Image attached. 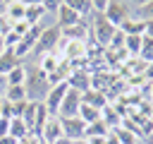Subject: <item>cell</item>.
<instances>
[{"label": "cell", "mask_w": 153, "mask_h": 144, "mask_svg": "<svg viewBox=\"0 0 153 144\" xmlns=\"http://www.w3.org/2000/svg\"><path fill=\"white\" fill-rule=\"evenodd\" d=\"M60 120H62V134H65V139H81V137H86V122L79 115H74V118H60Z\"/></svg>", "instance_id": "obj_8"}, {"label": "cell", "mask_w": 153, "mask_h": 144, "mask_svg": "<svg viewBox=\"0 0 153 144\" xmlns=\"http://www.w3.org/2000/svg\"><path fill=\"white\" fill-rule=\"evenodd\" d=\"M53 144H69V139H65V137H60L57 142H53Z\"/></svg>", "instance_id": "obj_45"}, {"label": "cell", "mask_w": 153, "mask_h": 144, "mask_svg": "<svg viewBox=\"0 0 153 144\" xmlns=\"http://www.w3.org/2000/svg\"><path fill=\"white\" fill-rule=\"evenodd\" d=\"M62 2H65V0H41L43 10H45V12H50V14H55V12H57V7H60Z\"/></svg>", "instance_id": "obj_30"}, {"label": "cell", "mask_w": 153, "mask_h": 144, "mask_svg": "<svg viewBox=\"0 0 153 144\" xmlns=\"http://www.w3.org/2000/svg\"><path fill=\"white\" fill-rule=\"evenodd\" d=\"M146 24V29H143V36H151L153 38V19H148V22H143Z\"/></svg>", "instance_id": "obj_36"}, {"label": "cell", "mask_w": 153, "mask_h": 144, "mask_svg": "<svg viewBox=\"0 0 153 144\" xmlns=\"http://www.w3.org/2000/svg\"><path fill=\"white\" fill-rule=\"evenodd\" d=\"M100 120H103V122H105V125H108L110 130L120 127V115H117V110H115V108H112L110 103H108V106H105V108L100 110Z\"/></svg>", "instance_id": "obj_23"}, {"label": "cell", "mask_w": 153, "mask_h": 144, "mask_svg": "<svg viewBox=\"0 0 153 144\" xmlns=\"http://www.w3.org/2000/svg\"><path fill=\"white\" fill-rule=\"evenodd\" d=\"M2 118H12V103L2 98Z\"/></svg>", "instance_id": "obj_34"}, {"label": "cell", "mask_w": 153, "mask_h": 144, "mask_svg": "<svg viewBox=\"0 0 153 144\" xmlns=\"http://www.w3.org/2000/svg\"><path fill=\"white\" fill-rule=\"evenodd\" d=\"M148 94H151V103H153V79H151V84H148Z\"/></svg>", "instance_id": "obj_44"}, {"label": "cell", "mask_w": 153, "mask_h": 144, "mask_svg": "<svg viewBox=\"0 0 153 144\" xmlns=\"http://www.w3.org/2000/svg\"><path fill=\"white\" fill-rule=\"evenodd\" d=\"M141 144H153V132L143 134V137H141Z\"/></svg>", "instance_id": "obj_39"}, {"label": "cell", "mask_w": 153, "mask_h": 144, "mask_svg": "<svg viewBox=\"0 0 153 144\" xmlns=\"http://www.w3.org/2000/svg\"><path fill=\"white\" fill-rule=\"evenodd\" d=\"M60 41H62V31H60V26H57V24L43 26V31H41V36H38V43H36L33 53H36V55L55 53V50H57V46H60Z\"/></svg>", "instance_id": "obj_3"}, {"label": "cell", "mask_w": 153, "mask_h": 144, "mask_svg": "<svg viewBox=\"0 0 153 144\" xmlns=\"http://www.w3.org/2000/svg\"><path fill=\"white\" fill-rule=\"evenodd\" d=\"M10 134V118H0V137Z\"/></svg>", "instance_id": "obj_32"}, {"label": "cell", "mask_w": 153, "mask_h": 144, "mask_svg": "<svg viewBox=\"0 0 153 144\" xmlns=\"http://www.w3.org/2000/svg\"><path fill=\"white\" fill-rule=\"evenodd\" d=\"M60 31H62L65 41H86L88 38V24H86V19H81L79 24H72L67 29H60Z\"/></svg>", "instance_id": "obj_11"}, {"label": "cell", "mask_w": 153, "mask_h": 144, "mask_svg": "<svg viewBox=\"0 0 153 144\" xmlns=\"http://www.w3.org/2000/svg\"><path fill=\"white\" fill-rule=\"evenodd\" d=\"M0 118H2V96H0Z\"/></svg>", "instance_id": "obj_47"}, {"label": "cell", "mask_w": 153, "mask_h": 144, "mask_svg": "<svg viewBox=\"0 0 153 144\" xmlns=\"http://www.w3.org/2000/svg\"><path fill=\"white\" fill-rule=\"evenodd\" d=\"M48 118H50V113H48V108H45V103H43V101H38V108H36V120H33V127H31V134H36V137H41V132H43V127H45V122H48Z\"/></svg>", "instance_id": "obj_15"}, {"label": "cell", "mask_w": 153, "mask_h": 144, "mask_svg": "<svg viewBox=\"0 0 153 144\" xmlns=\"http://www.w3.org/2000/svg\"><path fill=\"white\" fill-rule=\"evenodd\" d=\"M86 19H88V22H86V24H88V36H91L98 46L108 48L112 34L117 31V26H112V24L105 19L103 12H91V17H86Z\"/></svg>", "instance_id": "obj_2"}, {"label": "cell", "mask_w": 153, "mask_h": 144, "mask_svg": "<svg viewBox=\"0 0 153 144\" xmlns=\"http://www.w3.org/2000/svg\"><path fill=\"white\" fill-rule=\"evenodd\" d=\"M60 137H65L62 134V120H60V115H50L48 122H45V127H43V132H41V139L48 142V144H53Z\"/></svg>", "instance_id": "obj_9"}, {"label": "cell", "mask_w": 153, "mask_h": 144, "mask_svg": "<svg viewBox=\"0 0 153 144\" xmlns=\"http://www.w3.org/2000/svg\"><path fill=\"white\" fill-rule=\"evenodd\" d=\"M81 91H76V89H67V94H65V98H62V106H60V110H57V115L60 118H74V115H79V108H81Z\"/></svg>", "instance_id": "obj_7"}, {"label": "cell", "mask_w": 153, "mask_h": 144, "mask_svg": "<svg viewBox=\"0 0 153 144\" xmlns=\"http://www.w3.org/2000/svg\"><path fill=\"white\" fill-rule=\"evenodd\" d=\"M5 79H7V86H22L24 79H26V67L24 65H17L14 70H10L5 74Z\"/></svg>", "instance_id": "obj_20"}, {"label": "cell", "mask_w": 153, "mask_h": 144, "mask_svg": "<svg viewBox=\"0 0 153 144\" xmlns=\"http://www.w3.org/2000/svg\"><path fill=\"white\" fill-rule=\"evenodd\" d=\"M151 125H153V118H151Z\"/></svg>", "instance_id": "obj_49"}, {"label": "cell", "mask_w": 153, "mask_h": 144, "mask_svg": "<svg viewBox=\"0 0 153 144\" xmlns=\"http://www.w3.org/2000/svg\"><path fill=\"white\" fill-rule=\"evenodd\" d=\"M41 31H43V24H36V26H31L22 38H19V43L12 48L14 53H17V58L22 60V58H26L29 53H33V48H36V43H38V36H41Z\"/></svg>", "instance_id": "obj_5"}, {"label": "cell", "mask_w": 153, "mask_h": 144, "mask_svg": "<svg viewBox=\"0 0 153 144\" xmlns=\"http://www.w3.org/2000/svg\"><path fill=\"white\" fill-rule=\"evenodd\" d=\"M115 134H117V139H120V144H141L139 142V132H134L131 127H127V125H120V127H115L112 130Z\"/></svg>", "instance_id": "obj_18"}, {"label": "cell", "mask_w": 153, "mask_h": 144, "mask_svg": "<svg viewBox=\"0 0 153 144\" xmlns=\"http://www.w3.org/2000/svg\"><path fill=\"white\" fill-rule=\"evenodd\" d=\"M81 101H84V103H88V106H93V108H98V110H103V108L108 106L105 94H103L100 89H96V86H91L88 91H84V94H81Z\"/></svg>", "instance_id": "obj_13"}, {"label": "cell", "mask_w": 153, "mask_h": 144, "mask_svg": "<svg viewBox=\"0 0 153 144\" xmlns=\"http://www.w3.org/2000/svg\"><path fill=\"white\" fill-rule=\"evenodd\" d=\"M91 2H93V12H103L110 0H91Z\"/></svg>", "instance_id": "obj_33"}, {"label": "cell", "mask_w": 153, "mask_h": 144, "mask_svg": "<svg viewBox=\"0 0 153 144\" xmlns=\"http://www.w3.org/2000/svg\"><path fill=\"white\" fill-rule=\"evenodd\" d=\"M36 108H38V101H26V108H24V113H22V120L26 122L29 132H31V127H33V120H36Z\"/></svg>", "instance_id": "obj_28"}, {"label": "cell", "mask_w": 153, "mask_h": 144, "mask_svg": "<svg viewBox=\"0 0 153 144\" xmlns=\"http://www.w3.org/2000/svg\"><path fill=\"white\" fill-rule=\"evenodd\" d=\"M103 14H105V19H108L112 26H120V24H122V22H127L134 12H131V5H129V2L110 0V2H108V7L103 10Z\"/></svg>", "instance_id": "obj_4"}, {"label": "cell", "mask_w": 153, "mask_h": 144, "mask_svg": "<svg viewBox=\"0 0 153 144\" xmlns=\"http://www.w3.org/2000/svg\"><path fill=\"white\" fill-rule=\"evenodd\" d=\"M67 89H69V84H67V82L53 84V86L48 89V94H45L43 103H45V108H48V113H50V115H57V110H60V106H62V98H65Z\"/></svg>", "instance_id": "obj_6"}, {"label": "cell", "mask_w": 153, "mask_h": 144, "mask_svg": "<svg viewBox=\"0 0 153 144\" xmlns=\"http://www.w3.org/2000/svg\"><path fill=\"white\" fill-rule=\"evenodd\" d=\"M2 12L7 14V19H10L12 24H17V22H24V17H26V5H22V2L17 0V2L5 5V10H2Z\"/></svg>", "instance_id": "obj_16"}, {"label": "cell", "mask_w": 153, "mask_h": 144, "mask_svg": "<svg viewBox=\"0 0 153 144\" xmlns=\"http://www.w3.org/2000/svg\"><path fill=\"white\" fill-rule=\"evenodd\" d=\"M22 5H26V7H31V5H41V0H19Z\"/></svg>", "instance_id": "obj_40"}, {"label": "cell", "mask_w": 153, "mask_h": 144, "mask_svg": "<svg viewBox=\"0 0 153 144\" xmlns=\"http://www.w3.org/2000/svg\"><path fill=\"white\" fill-rule=\"evenodd\" d=\"M10 2H17V0H2V5H10Z\"/></svg>", "instance_id": "obj_48"}, {"label": "cell", "mask_w": 153, "mask_h": 144, "mask_svg": "<svg viewBox=\"0 0 153 144\" xmlns=\"http://www.w3.org/2000/svg\"><path fill=\"white\" fill-rule=\"evenodd\" d=\"M43 14H45L43 5H31V7H26V17H24V22H29L31 26H36V24H41Z\"/></svg>", "instance_id": "obj_25"}, {"label": "cell", "mask_w": 153, "mask_h": 144, "mask_svg": "<svg viewBox=\"0 0 153 144\" xmlns=\"http://www.w3.org/2000/svg\"><path fill=\"white\" fill-rule=\"evenodd\" d=\"M17 144H41V137H36V134H31V132H29V134H26V137H22Z\"/></svg>", "instance_id": "obj_31"}, {"label": "cell", "mask_w": 153, "mask_h": 144, "mask_svg": "<svg viewBox=\"0 0 153 144\" xmlns=\"http://www.w3.org/2000/svg\"><path fill=\"white\" fill-rule=\"evenodd\" d=\"M67 84L72 86V89H76V91H88L91 86H93V82H91V77H88V72H84V70H72V74H69V79H67Z\"/></svg>", "instance_id": "obj_12"}, {"label": "cell", "mask_w": 153, "mask_h": 144, "mask_svg": "<svg viewBox=\"0 0 153 144\" xmlns=\"http://www.w3.org/2000/svg\"><path fill=\"white\" fill-rule=\"evenodd\" d=\"M17 65H22V60L17 58V53L12 48H5L0 53V74H7L10 70H14Z\"/></svg>", "instance_id": "obj_14"}, {"label": "cell", "mask_w": 153, "mask_h": 144, "mask_svg": "<svg viewBox=\"0 0 153 144\" xmlns=\"http://www.w3.org/2000/svg\"><path fill=\"white\" fill-rule=\"evenodd\" d=\"M69 144H88V139H86V137H81V139H69Z\"/></svg>", "instance_id": "obj_42"}, {"label": "cell", "mask_w": 153, "mask_h": 144, "mask_svg": "<svg viewBox=\"0 0 153 144\" xmlns=\"http://www.w3.org/2000/svg\"><path fill=\"white\" fill-rule=\"evenodd\" d=\"M2 50H5V36L0 34V53H2Z\"/></svg>", "instance_id": "obj_46"}, {"label": "cell", "mask_w": 153, "mask_h": 144, "mask_svg": "<svg viewBox=\"0 0 153 144\" xmlns=\"http://www.w3.org/2000/svg\"><path fill=\"white\" fill-rule=\"evenodd\" d=\"M55 17H57V22H55V24H57L60 29H67V26H72V24H79V22H81V17H79V14H76V12L69 7V5H65V2L57 7Z\"/></svg>", "instance_id": "obj_10"}, {"label": "cell", "mask_w": 153, "mask_h": 144, "mask_svg": "<svg viewBox=\"0 0 153 144\" xmlns=\"http://www.w3.org/2000/svg\"><path fill=\"white\" fill-rule=\"evenodd\" d=\"M0 144H17V139L10 137V134H5V137H0Z\"/></svg>", "instance_id": "obj_38"}, {"label": "cell", "mask_w": 153, "mask_h": 144, "mask_svg": "<svg viewBox=\"0 0 153 144\" xmlns=\"http://www.w3.org/2000/svg\"><path fill=\"white\" fill-rule=\"evenodd\" d=\"M2 98L10 101V103H17V101H26V91H24V84L22 86H5L2 91Z\"/></svg>", "instance_id": "obj_22"}, {"label": "cell", "mask_w": 153, "mask_h": 144, "mask_svg": "<svg viewBox=\"0 0 153 144\" xmlns=\"http://www.w3.org/2000/svg\"><path fill=\"white\" fill-rule=\"evenodd\" d=\"M65 5H69L81 19L91 17V12H93V2H91V0H65Z\"/></svg>", "instance_id": "obj_19"}, {"label": "cell", "mask_w": 153, "mask_h": 144, "mask_svg": "<svg viewBox=\"0 0 153 144\" xmlns=\"http://www.w3.org/2000/svg\"><path fill=\"white\" fill-rule=\"evenodd\" d=\"M5 86H7V79H5V74H0V96H2V91H5Z\"/></svg>", "instance_id": "obj_41"}, {"label": "cell", "mask_w": 153, "mask_h": 144, "mask_svg": "<svg viewBox=\"0 0 153 144\" xmlns=\"http://www.w3.org/2000/svg\"><path fill=\"white\" fill-rule=\"evenodd\" d=\"M131 17L141 19V22H148V19H153V0H148V2H146V5H141V7H136V12H134Z\"/></svg>", "instance_id": "obj_29"}, {"label": "cell", "mask_w": 153, "mask_h": 144, "mask_svg": "<svg viewBox=\"0 0 153 144\" xmlns=\"http://www.w3.org/2000/svg\"><path fill=\"white\" fill-rule=\"evenodd\" d=\"M151 108H153V103H151Z\"/></svg>", "instance_id": "obj_50"}, {"label": "cell", "mask_w": 153, "mask_h": 144, "mask_svg": "<svg viewBox=\"0 0 153 144\" xmlns=\"http://www.w3.org/2000/svg\"><path fill=\"white\" fill-rule=\"evenodd\" d=\"M48 89H50L48 74H45L38 65L26 67V79H24L26 101H43V98H45V94H48Z\"/></svg>", "instance_id": "obj_1"}, {"label": "cell", "mask_w": 153, "mask_h": 144, "mask_svg": "<svg viewBox=\"0 0 153 144\" xmlns=\"http://www.w3.org/2000/svg\"><path fill=\"white\" fill-rule=\"evenodd\" d=\"M139 58L148 65V62H153V38L151 36H143L141 38V50H139Z\"/></svg>", "instance_id": "obj_27"}, {"label": "cell", "mask_w": 153, "mask_h": 144, "mask_svg": "<svg viewBox=\"0 0 153 144\" xmlns=\"http://www.w3.org/2000/svg\"><path fill=\"white\" fill-rule=\"evenodd\" d=\"M117 29H120V31H124L127 36H143L146 24H143L141 19H136V17H129V19H127V22H122Z\"/></svg>", "instance_id": "obj_17"}, {"label": "cell", "mask_w": 153, "mask_h": 144, "mask_svg": "<svg viewBox=\"0 0 153 144\" xmlns=\"http://www.w3.org/2000/svg\"><path fill=\"white\" fill-rule=\"evenodd\" d=\"M0 12H2V10H0Z\"/></svg>", "instance_id": "obj_51"}, {"label": "cell", "mask_w": 153, "mask_h": 144, "mask_svg": "<svg viewBox=\"0 0 153 144\" xmlns=\"http://www.w3.org/2000/svg\"><path fill=\"white\" fill-rule=\"evenodd\" d=\"M105 144H120V139H117V134H115L112 130L108 132V137H105Z\"/></svg>", "instance_id": "obj_35"}, {"label": "cell", "mask_w": 153, "mask_h": 144, "mask_svg": "<svg viewBox=\"0 0 153 144\" xmlns=\"http://www.w3.org/2000/svg\"><path fill=\"white\" fill-rule=\"evenodd\" d=\"M129 2H131V5H134V7H141V5H146V2H148V0H129Z\"/></svg>", "instance_id": "obj_43"}, {"label": "cell", "mask_w": 153, "mask_h": 144, "mask_svg": "<svg viewBox=\"0 0 153 144\" xmlns=\"http://www.w3.org/2000/svg\"><path fill=\"white\" fill-rule=\"evenodd\" d=\"M110 127L103 122V120H93L86 125V137H108Z\"/></svg>", "instance_id": "obj_24"}, {"label": "cell", "mask_w": 153, "mask_h": 144, "mask_svg": "<svg viewBox=\"0 0 153 144\" xmlns=\"http://www.w3.org/2000/svg\"><path fill=\"white\" fill-rule=\"evenodd\" d=\"M29 134V127H26V122L22 120V118H10V137H14L17 142L22 139V137H26Z\"/></svg>", "instance_id": "obj_21"}, {"label": "cell", "mask_w": 153, "mask_h": 144, "mask_svg": "<svg viewBox=\"0 0 153 144\" xmlns=\"http://www.w3.org/2000/svg\"><path fill=\"white\" fill-rule=\"evenodd\" d=\"M88 144H105V137H86Z\"/></svg>", "instance_id": "obj_37"}, {"label": "cell", "mask_w": 153, "mask_h": 144, "mask_svg": "<svg viewBox=\"0 0 153 144\" xmlns=\"http://www.w3.org/2000/svg\"><path fill=\"white\" fill-rule=\"evenodd\" d=\"M79 118L88 125V122H93V120H100V110L93 108V106H88V103H81V108H79Z\"/></svg>", "instance_id": "obj_26"}]
</instances>
